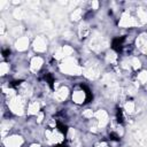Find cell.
<instances>
[{
    "instance_id": "obj_29",
    "label": "cell",
    "mask_w": 147,
    "mask_h": 147,
    "mask_svg": "<svg viewBox=\"0 0 147 147\" xmlns=\"http://www.w3.org/2000/svg\"><path fill=\"white\" fill-rule=\"evenodd\" d=\"M5 5H6V1H1V2H0V9H1V8H2Z\"/></svg>"
},
{
    "instance_id": "obj_4",
    "label": "cell",
    "mask_w": 147,
    "mask_h": 147,
    "mask_svg": "<svg viewBox=\"0 0 147 147\" xmlns=\"http://www.w3.org/2000/svg\"><path fill=\"white\" fill-rule=\"evenodd\" d=\"M121 26H134L138 24V22L136 21V18L131 17L129 13H124L121 17V21L118 23Z\"/></svg>"
},
{
    "instance_id": "obj_30",
    "label": "cell",
    "mask_w": 147,
    "mask_h": 147,
    "mask_svg": "<svg viewBox=\"0 0 147 147\" xmlns=\"http://www.w3.org/2000/svg\"><path fill=\"white\" fill-rule=\"evenodd\" d=\"M123 68H125V69H127L129 68V65H127V63L126 62H123V65H122Z\"/></svg>"
},
{
    "instance_id": "obj_26",
    "label": "cell",
    "mask_w": 147,
    "mask_h": 147,
    "mask_svg": "<svg viewBox=\"0 0 147 147\" xmlns=\"http://www.w3.org/2000/svg\"><path fill=\"white\" fill-rule=\"evenodd\" d=\"M140 49H141V52H142V53L147 54V41H146V42H145V44H144V45L140 47Z\"/></svg>"
},
{
    "instance_id": "obj_20",
    "label": "cell",
    "mask_w": 147,
    "mask_h": 147,
    "mask_svg": "<svg viewBox=\"0 0 147 147\" xmlns=\"http://www.w3.org/2000/svg\"><path fill=\"white\" fill-rule=\"evenodd\" d=\"M124 108H125L126 113H133V110H134V103H133L132 101H127V102L125 103Z\"/></svg>"
},
{
    "instance_id": "obj_9",
    "label": "cell",
    "mask_w": 147,
    "mask_h": 147,
    "mask_svg": "<svg viewBox=\"0 0 147 147\" xmlns=\"http://www.w3.org/2000/svg\"><path fill=\"white\" fill-rule=\"evenodd\" d=\"M28 46H29V39L26 37H21L15 44V47L17 51H25Z\"/></svg>"
},
{
    "instance_id": "obj_24",
    "label": "cell",
    "mask_w": 147,
    "mask_h": 147,
    "mask_svg": "<svg viewBox=\"0 0 147 147\" xmlns=\"http://www.w3.org/2000/svg\"><path fill=\"white\" fill-rule=\"evenodd\" d=\"M83 116H85V117H87V118H92V117L94 116V113H93L91 109H86V110L83 113Z\"/></svg>"
},
{
    "instance_id": "obj_6",
    "label": "cell",
    "mask_w": 147,
    "mask_h": 147,
    "mask_svg": "<svg viewBox=\"0 0 147 147\" xmlns=\"http://www.w3.org/2000/svg\"><path fill=\"white\" fill-rule=\"evenodd\" d=\"M45 134H46V137L48 138V140L52 141V142H60V141H62V139H63L62 134L59 133L57 131H51V130H47Z\"/></svg>"
},
{
    "instance_id": "obj_11",
    "label": "cell",
    "mask_w": 147,
    "mask_h": 147,
    "mask_svg": "<svg viewBox=\"0 0 147 147\" xmlns=\"http://www.w3.org/2000/svg\"><path fill=\"white\" fill-rule=\"evenodd\" d=\"M67 96H68V88L64 87V86L60 87V88L55 92V99H56L57 101H63L64 99H67Z\"/></svg>"
},
{
    "instance_id": "obj_31",
    "label": "cell",
    "mask_w": 147,
    "mask_h": 147,
    "mask_svg": "<svg viewBox=\"0 0 147 147\" xmlns=\"http://www.w3.org/2000/svg\"><path fill=\"white\" fill-rule=\"evenodd\" d=\"M41 119H42V114H39V116H38V122H41Z\"/></svg>"
},
{
    "instance_id": "obj_7",
    "label": "cell",
    "mask_w": 147,
    "mask_h": 147,
    "mask_svg": "<svg viewBox=\"0 0 147 147\" xmlns=\"http://www.w3.org/2000/svg\"><path fill=\"white\" fill-rule=\"evenodd\" d=\"M94 116L98 118V121H99V126H105L107 123H108V115H107V113L105 111V110H102V109H100V110H98L95 114H94Z\"/></svg>"
},
{
    "instance_id": "obj_15",
    "label": "cell",
    "mask_w": 147,
    "mask_h": 147,
    "mask_svg": "<svg viewBox=\"0 0 147 147\" xmlns=\"http://www.w3.org/2000/svg\"><path fill=\"white\" fill-rule=\"evenodd\" d=\"M28 113L30 115H37L39 113V103L36 101V102H31L30 106H29V109H28Z\"/></svg>"
},
{
    "instance_id": "obj_14",
    "label": "cell",
    "mask_w": 147,
    "mask_h": 147,
    "mask_svg": "<svg viewBox=\"0 0 147 147\" xmlns=\"http://www.w3.org/2000/svg\"><path fill=\"white\" fill-rule=\"evenodd\" d=\"M78 33H79V36H80L82 38L86 37V36L90 33V28H88V25H87L86 23H83V24H80V26H79V30H78Z\"/></svg>"
},
{
    "instance_id": "obj_27",
    "label": "cell",
    "mask_w": 147,
    "mask_h": 147,
    "mask_svg": "<svg viewBox=\"0 0 147 147\" xmlns=\"http://www.w3.org/2000/svg\"><path fill=\"white\" fill-rule=\"evenodd\" d=\"M98 7H99V2H98L96 0L92 1V8H93V9H98Z\"/></svg>"
},
{
    "instance_id": "obj_13",
    "label": "cell",
    "mask_w": 147,
    "mask_h": 147,
    "mask_svg": "<svg viewBox=\"0 0 147 147\" xmlns=\"http://www.w3.org/2000/svg\"><path fill=\"white\" fill-rule=\"evenodd\" d=\"M72 100L76 103H82L85 100V93L83 91H76L72 94Z\"/></svg>"
},
{
    "instance_id": "obj_23",
    "label": "cell",
    "mask_w": 147,
    "mask_h": 147,
    "mask_svg": "<svg viewBox=\"0 0 147 147\" xmlns=\"http://www.w3.org/2000/svg\"><path fill=\"white\" fill-rule=\"evenodd\" d=\"M131 63H132V65H133V68H134V69H139V68H140V65H141V64H140V61H139L137 57H133Z\"/></svg>"
},
{
    "instance_id": "obj_19",
    "label": "cell",
    "mask_w": 147,
    "mask_h": 147,
    "mask_svg": "<svg viewBox=\"0 0 147 147\" xmlns=\"http://www.w3.org/2000/svg\"><path fill=\"white\" fill-rule=\"evenodd\" d=\"M116 59H117V55H116L114 52H109V53L107 54V56H106V60H107L108 62H110V63H115Z\"/></svg>"
},
{
    "instance_id": "obj_25",
    "label": "cell",
    "mask_w": 147,
    "mask_h": 147,
    "mask_svg": "<svg viewBox=\"0 0 147 147\" xmlns=\"http://www.w3.org/2000/svg\"><path fill=\"white\" fill-rule=\"evenodd\" d=\"M23 15H24V13H23L22 9H16V10L14 11V16H15L16 18H22Z\"/></svg>"
},
{
    "instance_id": "obj_18",
    "label": "cell",
    "mask_w": 147,
    "mask_h": 147,
    "mask_svg": "<svg viewBox=\"0 0 147 147\" xmlns=\"http://www.w3.org/2000/svg\"><path fill=\"white\" fill-rule=\"evenodd\" d=\"M147 41V38H146V36L145 34H141V36H139L138 38H137V41H136V44H137V46L140 48L145 42Z\"/></svg>"
},
{
    "instance_id": "obj_10",
    "label": "cell",
    "mask_w": 147,
    "mask_h": 147,
    "mask_svg": "<svg viewBox=\"0 0 147 147\" xmlns=\"http://www.w3.org/2000/svg\"><path fill=\"white\" fill-rule=\"evenodd\" d=\"M84 75L90 78V79H95L98 76H99V70L95 68V67H88L85 69L84 71Z\"/></svg>"
},
{
    "instance_id": "obj_5",
    "label": "cell",
    "mask_w": 147,
    "mask_h": 147,
    "mask_svg": "<svg viewBox=\"0 0 147 147\" xmlns=\"http://www.w3.org/2000/svg\"><path fill=\"white\" fill-rule=\"evenodd\" d=\"M23 142V139L22 137L20 136H11V137H8L6 140H5V146L6 147H20Z\"/></svg>"
},
{
    "instance_id": "obj_21",
    "label": "cell",
    "mask_w": 147,
    "mask_h": 147,
    "mask_svg": "<svg viewBox=\"0 0 147 147\" xmlns=\"http://www.w3.org/2000/svg\"><path fill=\"white\" fill-rule=\"evenodd\" d=\"M138 80L140 83H146L147 82V72L146 71H141L139 75H138Z\"/></svg>"
},
{
    "instance_id": "obj_17",
    "label": "cell",
    "mask_w": 147,
    "mask_h": 147,
    "mask_svg": "<svg viewBox=\"0 0 147 147\" xmlns=\"http://www.w3.org/2000/svg\"><path fill=\"white\" fill-rule=\"evenodd\" d=\"M71 18L72 21H78L82 18V9H76L74 10V13L71 14Z\"/></svg>"
},
{
    "instance_id": "obj_3",
    "label": "cell",
    "mask_w": 147,
    "mask_h": 147,
    "mask_svg": "<svg viewBox=\"0 0 147 147\" xmlns=\"http://www.w3.org/2000/svg\"><path fill=\"white\" fill-rule=\"evenodd\" d=\"M72 52H74V51H72V48H71L70 46H63V47L59 48V49L55 52L54 57L57 59V60L67 59V57H69L70 54H72Z\"/></svg>"
},
{
    "instance_id": "obj_32",
    "label": "cell",
    "mask_w": 147,
    "mask_h": 147,
    "mask_svg": "<svg viewBox=\"0 0 147 147\" xmlns=\"http://www.w3.org/2000/svg\"><path fill=\"white\" fill-rule=\"evenodd\" d=\"M31 147H40V146H39V145H32Z\"/></svg>"
},
{
    "instance_id": "obj_28",
    "label": "cell",
    "mask_w": 147,
    "mask_h": 147,
    "mask_svg": "<svg viewBox=\"0 0 147 147\" xmlns=\"http://www.w3.org/2000/svg\"><path fill=\"white\" fill-rule=\"evenodd\" d=\"M3 91H5V93H6V94H9V95H13V94H14V91H13V90H9V88H3Z\"/></svg>"
},
{
    "instance_id": "obj_16",
    "label": "cell",
    "mask_w": 147,
    "mask_h": 147,
    "mask_svg": "<svg viewBox=\"0 0 147 147\" xmlns=\"http://www.w3.org/2000/svg\"><path fill=\"white\" fill-rule=\"evenodd\" d=\"M138 17H139V20H140L141 23H146L147 22V13L144 11L141 8L138 9Z\"/></svg>"
},
{
    "instance_id": "obj_22",
    "label": "cell",
    "mask_w": 147,
    "mask_h": 147,
    "mask_svg": "<svg viewBox=\"0 0 147 147\" xmlns=\"http://www.w3.org/2000/svg\"><path fill=\"white\" fill-rule=\"evenodd\" d=\"M8 70H9V67H8L7 63H1L0 64V75H2V76L6 75Z\"/></svg>"
},
{
    "instance_id": "obj_12",
    "label": "cell",
    "mask_w": 147,
    "mask_h": 147,
    "mask_svg": "<svg viewBox=\"0 0 147 147\" xmlns=\"http://www.w3.org/2000/svg\"><path fill=\"white\" fill-rule=\"evenodd\" d=\"M41 64H42V60L37 56V57H33V59L31 60V65H30V68H31L32 71H38V70L40 69Z\"/></svg>"
},
{
    "instance_id": "obj_2",
    "label": "cell",
    "mask_w": 147,
    "mask_h": 147,
    "mask_svg": "<svg viewBox=\"0 0 147 147\" xmlns=\"http://www.w3.org/2000/svg\"><path fill=\"white\" fill-rule=\"evenodd\" d=\"M8 106L10 108V110L16 114V115H22L23 110H24V101L21 96H14L9 100Z\"/></svg>"
},
{
    "instance_id": "obj_1",
    "label": "cell",
    "mask_w": 147,
    "mask_h": 147,
    "mask_svg": "<svg viewBox=\"0 0 147 147\" xmlns=\"http://www.w3.org/2000/svg\"><path fill=\"white\" fill-rule=\"evenodd\" d=\"M60 69L64 74L69 75H80L82 74V68L77 64V62L72 57H67L64 61L60 64Z\"/></svg>"
},
{
    "instance_id": "obj_8",
    "label": "cell",
    "mask_w": 147,
    "mask_h": 147,
    "mask_svg": "<svg viewBox=\"0 0 147 147\" xmlns=\"http://www.w3.org/2000/svg\"><path fill=\"white\" fill-rule=\"evenodd\" d=\"M33 48L37 52H44L46 49V41L42 37H37L33 41Z\"/></svg>"
}]
</instances>
